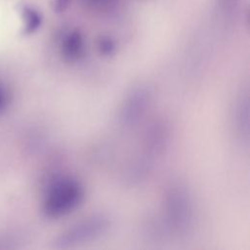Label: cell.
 <instances>
[{
  "label": "cell",
  "mask_w": 250,
  "mask_h": 250,
  "mask_svg": "<svg viewBox=\"0 0 250 250\" xmlns=\"http://www.w3.org/2000/svg\"><path fill=\"white\" fill-rule=\"evenodd\" d=\"M164 219L170 231L186 233L192 226L194 205L188 189L181 185H172L164 196Z\"/></svg>",
  "instance_id": "6da1fadb"
},
{
  "label": "cell",
  "mask_w": 250,
  "mask_h": 250,
  "mask_svg": "<svg viewBox=\"0 0 250 250\" xmlns=\"http://www.w3.org/2000/svg\"><path fill=\"white\" fill-rule=\"evenodd\" d=\"M83 188L68 177L55 180L47 189L43 210L51 218H59L72 212L82 201Z\"/></svg>",
  "instance_id": "7a4b0ae2"
},
{
  "label": "cell",
  "mask_w": 250,
  "mask_h": 250,
  "mask_svg": "<svg viewBox=\"0 0 250 250\" xmlns=\"http://www.w3.org/2000/svg\"><path fill=\"white\" fill-rule=\"evenodd\" d=\"M110 228V221L104 215H92L64 229L55 240L56 247L72 248L94 241L104 235Z\"/></svg>",
  "instance_id": "3957f363"
},
{
  "label": "cell",
  "mask_w": 250,
  "mask_h": 250,
  "mask_svg": "<svg viewBox=\"0 0 250 250\" xmlns=\"http://www.w3.org/2000/svg\"><path fill=\"white\" fill-rule=\"evenodd\" d=\"M151 91L146 86H137L125 97L119 110V122L124 127L137 124L146 113L151 104Z\"/></svg>",
  "instance_id": "277c9868"
},
{
  "label": "cell",
  "mask_w": 250,
  "mask_h": 250,
  "mask_svg": "<svg viewBox=\"0 0 250 250\" xmlns=\"http://www.w3.org/2000/svg\"><path fill=\"white\" fill-rule=\"evenodd\" d=\"M233 126L237 135L248 142L249 139V97L247 93L241 94L235 101L233 108Z\"/></svg>",
  "instance_id": "5b68a950"
},
{
  "label": "cell",
  "mask_w": 250,
  "mask_h": 250,
  "mask_svg": "<svg viewBox=\"0 0 250 250\" xmlns=\"http://www.w3.org/2000/svg\"><path fill=\"white\" fill-rule=\"evenodd\" d=\"M62 53L67 58H76L83 49V38L78 31L66 34L62 44Z\"/></svg>",
  "instance_id": "8992f818"
},
{
  "label": "cell",
  "mask_w": 250,
  "mask_h": 250,
  "mask_svg": "<svg viewBox=\"0 0 250 250\" xmlns=\"http://www.w3.org/2000/svg\"><path fill=\"white\" fill-rule=\"evenodd\" d=\"M22 18L24 21V33L26 34L34 32L41 24L40 14L30 7H24L22 9Z\"/></svg>",
  "instance_id": "52a82bcc"
},
{
  "label": "cell",
  "mask_w": 250,
  "mask_h": 250,
  "mask_svg": "<svg viewBox=\"0 0 250 250\" xmlns=\"http://www.w3.org/2000/svg\"><path fill=\"white\" fill-rule=\"evenodd\" d=\"M117 0H81L87 7L97 10H104L111 8Z\"/></svg>",
  "instance_id": "ba28073f"
},
{
  "label": "cell",
  "mask_w": 250,
  "mask_h": 250,
  "mask_svg": "<svg viewBox=\"0 0 250 250\" xmlns=\"http://www.w3.org/2000/svg\"><path fill=\"white\" fill-rule=\"evenodd\" d=\"M8 100H9V96H8V93L5 89V87L0 84V111L3 110L8 103Z\"/></svg>",
  "instance_id": "9c48e42d"
},
{
  "label": "cell",
  "mask_w": 250,
  "mask_h": 250,
  "mask_svg": "<svg viewBox=\"0 0 250 250\" xmlns=\"http://www.w3.org/2000/svg\"><path fill=\"white\" fill-rule=\"evenodd\" d=\"M70 0H55L54 2V10L57 13L63 12L69 5Z\"/></svg>",
  "instance_id": "30bf717a"
},
{
  "label": "cell",
  "mask_w": 250,
  "mask_h": 250,
  "mask_svg": "<svg viewBox=\"0 0 250 250\" xmlns=\"http://www.w3.org/2000/svg\"><path fill=\"white\" fill-rule=\"evenodd\" d=\"M100 45H101V49H102L103 51H107V52H108L110 49H112V47H113L112 42H111L108 38L103 39V40L101 41Z\"/></svg>",
  "instance_id": "8fae6325"
}]
</instances>
